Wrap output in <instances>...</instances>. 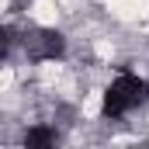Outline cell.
<instances>
[{"label":"cell","instance_id":"7a4b0ae2","mask_svg":"<svg viewBox=\"0 0 149 149\" xmlns=\"http://www.w3.org/2000/svg\"><path fill=\"white\" fill-rule=\"evenodd\" d=\"M56 128H45V125H35L24 132V146H56Z\"/></svg>","mask_w":149,"mask_h":149},{"label":"cell","instance_id":"3957f363","mask_svg":"<svg viewBox=\"0 0 149 149\" xmlns=\"http://www.w3.org/2000/svg\"><path fill=\"white\" fill-rule=\"evenodd\" d=\"M63 52V35L59 31H42V49H38V59H56Z\"/></svg>","mask_w":149,"mask_h":149},{"label":"cell","instance_id":"6da1fadb","mask_svg":"<svg viewBox=\"0 0 149 149\" xmlns=\"http://www.w3.org/2000/svg\"><path fill=\"white\" fill-rule=\"evenodd\" d=\"M149 97V83L135 73H121L111 87L104 90V104H101V114L104 118H121L128 114L132 108H139L142 101Z\"/></svg>","mask_w":149,"mask_h":149}]
</instances>
